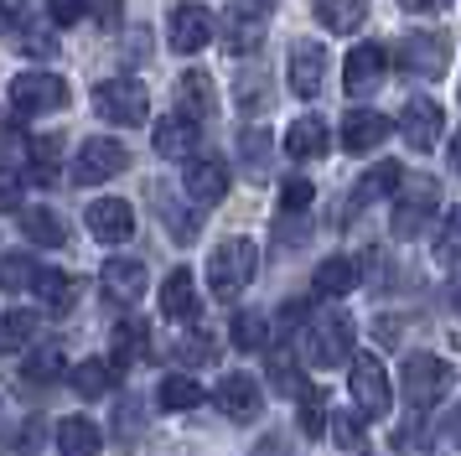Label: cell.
<instances>
[{"mask_svg":"<svg viewBox=\"0 0 461 456\" xmlns=\"http://www.w3.org/2000/svg\"><path fill=\"white\" fill-rule=\"evenodd\" d=\"M0 207H22V187L11 171H0Z\"/></svg>","mask_w":461,"mask_h":456,"instance_id":"45","label":"cell"},{"mask_svg":"<svg viewBox=\"0 0 461 456\" xmlns=\"http://www.w3.org/2000/svg\"><path fill=\"white\" fill-rule=\"evenodd\" d=\"M156 399H161V410H197V405H203V384L187 378V373H167L161 389H156Z\"/></svg>","mask_w":461,"mask_h":456,"instance_id":"30","label":"cell"},{"mask_svg":"<svg viewBox=\"0 0 461 456\" xmlns=\"http://www.w3.org/2000/svg\"><path fill=\"white\" fill-rule=\"evenodd\" d=\"M32 296L42 301V311L63 316V311H73V301H78V280H73V275H63V269L42 265V269H37V280H32Z\"/></svg>","mask_w":461,"mask_h":456,"instance_id":"20","label":"cell"},{"mask_svg":"<svg viewBox=\"0 0 461 456\" xmlns=\"http://www.w3.org/2000/svg\"><path fill=\"white\" fill-rule=\"evenodd\" d=\"M156 156H167V161H192L197 156V141H203V130L192 114H167V120L156 124Z\"/></svg>","mask_w":461,"mask_h":456,"instance_id":"15","label":"cell"},{"mask_svg":"<svg viewBox=\"0 0 461 456\" xmlns=\"http://www.w3.org/2000/svg\"><path fill=\"white\" fill-rule=\"evenodd\" d=\"M114 378H120V373H114L109 358H84V363L73 369V389L84 394V399H99V394L114 389Z\"/></svg>","mask_w":461,"mask_h":456,"instance_id":"29","label":"cell"},{"mask_svg":"<svg viewBox=\"0 0 461 456\" xmlns=\"http://www.w3.org/2000/svg\"><path fill=\"white\" fill-rule=\"evenodd\" d=\"M182 114H192V120H203V114H212V78L208 73H182Z\"/></svg>","mask_w":461,"mask_h":456,"instance_id":"33","label":"cell"},{"mask_svg":"<svg viewBox=\"0 0 461 456\" xmlns=\"http://www.w3.org/2000/svg\"><path fill=\"white\" fill-rule=\"evenodd\" d=\"M182 187H187V197L197 207H218L229 197V166L218 156H192L187 171H182Z\"/></svg>","mask_w":461,"mask_h":456,"instance_id":"11","label":"cell"},{"mask_svg":"<svg viewBox=\"0 0 461 456\" xmlns=\"http://www.w3.org/2000/svg\"><path fill=\"white\" fill-rule=\"evenodd\" d=\"M327 124L316 120V114H301V120L285 130V150H291L295 161H316V156H327Z\"/></svg>","mask_w":461,"mask_h":456,"instance_id":"24","label":"cell"},{"mask_svg":"<svg viewBox=\"0 0 461 456\" xmlns=\"http://www.w3.org/2000/svg\"><path fill=\"white\" fill-rule=\"evenodd\" d=\"M161 316L171 322H192L197 316V280H192V269H171L167 286H161Z\"/></svg>","mask_w":461,"mask_h":456,"instance_id":"22","label":"cell"},{"mask_svg":"<svg viewBox=\"0 0 461 456\" xmlns=\"http://www.w3.org/2000/svg\"><path fill=\"white\" fill-rule=\"evenodd\" d=\"M446 394H451V363L436 358V352H410L404 358V399H410V410H436Z\"/></svg>","mask_w":461,"mask_h":456,"instance_id":"2","label":"cell"},{"mask_svg":"<svg viewBox=\"0 0 461 456\" xmlns=\"http://www.w3.org/2000/svg\"><path fill=\"white\" fill-rule=\"evenodd\" d=\"M94 114L109 124H146L150 114V94H146V83H135V78H109L94 88Z\"/></svg>","mask_w":461,"mask_h":456,"instance_id":"3","label":"cell"},{"mask_svg":"<svg viewBox=\"0 0 461 456\" xmlns=\"http://www.w3.org/2000/svg\"><path fill=\"white\" fill-rule=\"evenodd\" d=\"M212 32H218V16H212L208 5H176L167 21V41L176 47V52H203L212 41Z\"/></svg>","mask_w":461,"mask_h":456,"instance_id":"10","label":"cell"},{"mask_svg":"<svg viewBox=\"0 0 461 456\" xmlns=\"http://www.w3.org/2000/svg\"><path fill=\"white\" fill-rule=\"evenodd\" d=\"M312 11L327 32H357L368 16V0H312Z\"/></svg>","mask_w":461,"mask_h":456,"instance_id":"28","label":"cell"},{"mask_svg":"<svg viewBox=\"0 0 461 456\" xmlns=\"http://www.w3.org/2000/svg\"><path fill=\"white\" fill-rule=\"evenodd\" d=\"M436 260L440 265H461V207L440 223V239H436Z\"/></svg>","mask_w":461,"mask_h":456,"instance_id":"40","label":"cell"},{"mask_svg":"<svg viewBox=\"0 0 461 456\" xmlns=\"http://www.w3.org/2000/svg\"><path fill=\"white\" fill-rule=\"evenodd\" d=\"M389 130H394L389 114H378V109H353V114L342 120V145H348L353 156H368L374 145L389 141Z\"/></svg>","mask_w":461,"mask_h":456,"instance_id":"17","label":"cell"},{"mask_svg":"<svg viewBox=\"0 0 461 456\" xmlns=\"http://www.w3.org/2000/svg\"><path fill=\"white\" fill-rule=\"evenodd\" d=\"M327 431H332V441L342 446V451H357L363 435H368V425H363V410H332Z\"/></svg>","mask_w":461,"mask_h":456,"instance_id":"35","label":"cell"},{"mask_svg":"<svg viewBox=\"0 0 461 456\" xmlns=\"http://www.w3.org/2000/svg\"><path fill=\"white\" fill-rule=\"evenodd\" d=\"M348 384H353V399L363 415H389V405H394V384H389V373H384V363H378L374 352H357L353 358V373H348Z\"/></svg>","mask_w":461,"mask_h":456,"instance_id":"7","label":"cell"},{"mask_svg":"<svg viewBox=\"0 0 461 456\" xmlns=\"http://www.w3.org/2000/svg\"><path fill=\"white\" fill-rule=\"evenodd\" d=\"M99 280H104V296H114V301H140L146 296V265L140 260H125V254H114V260H104V269H99Z\"/></svg>","mask_w":461,"mask_h":456,"instance_id":"19","label":"cell"},{"mask_svg":"<svg viewBox=\"0 0 461 456\" xmlns=\"http://www.w3.org/2000/svg\"><path fill=\"white\" fill-rule=\"evenodd\" d=\"M52 166H58V141H32V177L37 182H52Z\"/></svg>","mask_w":461,"mask_h":456,"instance_id":"43","label":"cell"},{"mask_svg":"<svg viewBox=\"0 0 461 456\" xmlns=\"http://www.w3.org/2000/svg\"><path fill=\"white\" fill-rule=\"evenodd\" d=\"M42 316L37 311H0V352H22L37 342Z\"/></svg>","mask_w":461,"mask_h":456,"instance_id":"26","label":"cell"},{"mask_svg":"<svg viewBox=\"0 0 461 456\" xmlns=\"http://www.w3.org/2000/svg\"><path fill=\"white\" fill-rule=\"evenodd\" d=\"M306 358L316 369H332L342 358H353V316L348 311H321L306 327Z\"/></svg>","mask_w":461,"mask_h":456,"instance_id":"4","label":"cell"},{"mask_svg":"<svg viewBox=\"0 0 461 456\" xmlns=\"http://www.w3.org/2000/svg\"><path fill=\"white\" fill-rule=\"evenodd\" d=\"M254 5H259V11H270V5H275V0H254Z\"/></svg>","mask_w":461,"mask_h":456,"instance_id":"49","label":"cell"},{"mask_svg":"<svg viewBox=\"0 0 461 456\" xmlns=\"http://www.w3.org/2000/svg\"><path fill=\"white\" fill-rule=\"evenodd\" d=\"M22 233L42 249H63V239H68L63 218H58L52 207H22Z\"/></svg>","mask_w":461,"mask_h":456,"instance_id":"27","label":"cell"},{"mask_svg":"<svg viewBox=\"0 0 461 456\" xmlns=\"http://www.w3.org/2000/svg\"><path fill=\"white\" fill-rule=\"evenodd\" d=\"M239 150H244V166L259 177V171H265V161H270V156H265V150H270V135L254 124V130H244V135H239Z\"/></svg>","mask_w":461,"mask_h":456,"instance_id":"41","label":"cell"},{"mask_svg":"<svg viewBox=\"0 0 461 456\" xmlns=\"http://www.w3.org/2000/svg\"><path fill=\"white\" fill-rule=\"evenodd\" d=\"M88 0H47V16L58 21V26H73V21H84Z\"/></svg>","mask_w":461,"mask_h":456,"instance_id":"44","label":"cell"},{"mask_svg":"<svg viewBox=\"0 0 461 456\" xmlns=\"http://www.w3.org/2000/svg\"><path fill=\"white\" fill-rule=\"evenodd\" d=\"M451 306H456V316H461V280L451 286Z\"/></svg>","mask_w":461,"mask_h":456,"instance_id":"48","label":"cell"},{"mask_svg":"<svg viewBox=\"0 0 461 456\" xmlns=\"http://www.w3.org/2000/svg\"><path fill=\"white\" fill-rule=\"evenodd\" d=\"M99 446H104V435L88 415H73V420L58 425V451L63 456H99Z\"/></svg>","mask_w":461,"mask_h":456,"instance_id":"25","label":"cell"},{"mask_svg":"<svg viewBox=\"0 0 461 456\" xmlns=\"http://www.w3.org/2000/svg\"><path fill=\"white\" fill-rule=\"evenodd\" d=\"M254 269H259V249L249 239H223L208 254V290L218 301H233L239 290H249Z\"/></svg>","mask_w":461,"mask_h":456,"instance_id":"1","label":"cell"},{"mask_svg":"<svg viewBox=\"0 0 461 456\" xmlns=\"http://www.w3.org/2000/svg\"><path fill=\"white\" fill-rule=\"evenodd\" d=\"M451 166L461 171V130H456V141H451Z\"/></svg>","mask_w":461,"mask_h":456,"instance_id":"47","label":"cell"},{"mask_svg":"<svg viewBox=\"0 0 461 456\" xmlns=\"http://www.w3.org/2000/svg\"><path fill=\"white\" fill-rule=\"evenodd\" d=\"M446 0H404V11H440Z\"/></svg>","mask_w":461,"mask_h":456,"instance_id":"46","label":"cell"},{"mask_svg":"<svg viewBox=\"0 0 461 456\" xmlns=\"http://www.w3.org/2000/svg\"><path fill=\"white\" fill-rule=\"evenodd\" d=\"M446 58H451V41L440 37V32H410V37L399 41V62L410 73H420V78H440Z\"/></svg>","mask_w":461,"mask_h":456,"instance_id":"12","label":"cell"},{"mask_svg":"<svg viewBox=\"0 0 461 456\" xmlns=\"http://www.w3.org/2000/svg\"><path fill=\"white\" fill-rule=\"evenodd\" d=\"M63 373V348L58 342H47L42 352H32V363H26V384H52Z\"/></svg>","mask_w":461,"mask_h":456,"instance_id":"39","label":"cell"},{"mask_svg":"<svg viewBox=\"0 0 461 456\" xmlns=\"http://www.w3.org/2000/svg\"><path fill=\"white\" fill-rule=\"evenodd\" d=\"M384 73H389V52L378 41H357L353 52H348V62H342V88L353 99H368L378 83H384Z\"/></svg>","mask_w":461,"mask_h":456,"instance_id":"9","label":"cell"},{"mask_svg":"<svg viewBox=\"0 0 461 456\" xmlns=\"http://www.w3.org/2000/svg\"><path fill=\"white\" fill-rule=\"evenodd\" d=\"M37 269L42 265H32L26 254H5V260H0V290H32Z\"/></svg>","mask_w":461,"mask_h":456,"instance_id":"38","label":"cell"},{"mask_svg":"<svg viewBox=\"0 0 461 456\" xmlns=\"http://www.w3.org/2000/svg\"><path fill=\"white\" fill-rule=\"evenodd\" d=\"M88 233L99 239V244H125L130 233H135V207L125 197H99V203H88Z\"/></svg>","mask_w":461,"mask_h":456,"instance_id":"14","label":"cell"},{"mask_svg":"<svg viewBox=\"0 0 461 456\" xmlns=\"http://www.w3.org/2000/svg\"><path fill=\"white\" fill-rule=\"evenodd\" d=\"M312 197H316V187L306 182V177H291V182L280 187V207H285V213H306Z\"/></svg>","mask_w":461,"mask_h":456,"instance_id":"42","label":"cell"},{"mask_svg":"<svg viewBox=\"0 0 461 456\" xmlns=\"http://www.w3.org/2000/svg\"><path fill=\"white\" fill-rule=\"evenodd\" d=\"M11 104L22 114H52L68 104V83L58 73H16L11 78Z\"/></svg>","mask_w":461,"mask_h":456,"instance_id":"8","label":"cell"},{"mask_svg":"<svg viewBox=\"0 0 461 456\" xmlns=\"http://www.w3.org/2000/svg\"><path fill=\"white\" fill-rule=\"evenodd\" d=\"M327 420H332L327 394L306 384V389H301V431H306V435H327Z\"/></svg>","mask_w":461,"mask_h":456,"instance_id":"36","label":"cell"},{"mask_svg":"<svg viewBox=\"0 0 461 456\" xmlns=\"http://www.w3.org/2000/svg\"><path fill=\"white\" fill-rule=\"evenodd\" d=\"M436 203H440L436 177H404V187H399V203H394V239H415V233H425L430 213H436Z\"/></svg>","mask_w":461,"mask_h":456,"instance_id":"5","label":"cell"},{"mask_svg":"<svg viewBox=\"0 0 461 456\" xmlns=\"http://www.w3.org/2000/svg\"><path fill=\"white\" fill-rule=\"evenodd\" d=\"M176 363H192V369H203V363H212L218 358V342H212L208 332H187V337H176Z\"/></svg>","mask_w":461,"mask_h":456,"instance_id":"37","label":"cell"},{"mask_svg":"<svg viewBox=\"0 0 461 456\" xmlns=\"http://www.w3.org/2000/svg\"><path fill=\"white\" fill-rule=\"evenodd\" d=\"M218 410L229 415V420H239V425H249V420H259V410H265V389L254 384V373H223V384H218Z\"/></svg>","mask_w":461,"mask_h":456,"instance_id":"13","label":"cell"},{"mask_svg":"<svg viewBox=\"0 0 461 456\" xmlns=\"http://www.w3.org/2000/svg\"><path fill=\"white\" fill-rule=\"evenodd\" d=\"M140 352H146V322H120V327H114V358H109V363L125 369Z\"/></svg>","mask_w":461,"mask_h":456,"instance_id":"34","label":"cell"},{"mask_svg":"<svg viewBox=\"0 0 461 456\" xmlns=\"http://www.w3.org/2000/svg\"><path fill=\"white\" fill-rule=\"evenodd\" d=\"M229 332H233V348H244V352L270 348V322H265V311H239Z\"/></svg>","mask_w":461,"mask_h":456,"instance_id":"32","label":"cell"},{"mask_svg":"<svg viewBox=\"0 0 461 456\" xmlns=\"http://www.w3.org/2000/svg\"><path fill=\"white\" fill-rule=\"evenodd\" d=\"M404 187V171L399 161H378L374 171H363V182H357V203H374V197H389Z\"/></svg>","mask_w":461,"mask_h":456,"instance_id":"31","label":"cell"},{"mask_svg":"<svg viewBox=\"0 0 461 456\" xmlns=\"http://www.w3.org/2000/svg\"><path fill=\"white\" fill-rule=\"evenodd\" d=\"M130 166V150L120 141H109V135H94V141L78 145V156H73V182L78 187H99L109 177H120Z\"/></svg>","mask_w":461,"mask_h":456,"instance_id":"6","label":"cell"},{"mask_svg":"<svg viewBox=\"0 0 461 456\" xmlns=\"http://www.w3.org/2000/svg\"><path fill=\"white\" fill-rule=\"evenodd\" d=\"M399 130H404V141L415 145V150H430L440 141V104L436 99H410L399 109Z\"/></svg>","mask_w":461,"mask_h":456,"instance_id":"18","label":"cell"},{"mask_svg":"<svg viewBox=\"0 0 461 456\" xmlns=\"http://www.w3.org/2000/svg\"><path fill=\"white\" fill-rule=\"evenodd\" d=\"M321 83H327V52H321V41H295L291 47V88L301 99H316Z\"/></svg>","mask_w":461,"mask_h":456,"instance_id":"16","label":"cell"},{"mask_svg":"<svg viewBox=\"0 0 461 456\" xmlns=\"http://www.w3.org/2000/svg\"><path fill=\"white\" fill-rule=\"evenodd\" d=\"M312 290H316V296H327V301H337V296L357 290V265L348 260V254L321 260V265H316V275H312Z\"/></svg>","mask_w":461,"mask_h":456,"instance_id":"23","label":"cell"},{"mask_svg":"<svg viewBox=\"0 0 461 456\" xmlns=\"http://www.w3.org/2000/svg\"><path fill=\"white\" fill-rule=\"evenodd\" d=\"M223 26H229V32H223V47H229V52H254V47H259V37H265V11H259V5H233L229 16H223Z\"/></svg>","mask_w":461,"mask_h":456,"instance_id":"21","label":"cell"}]
</instances>
